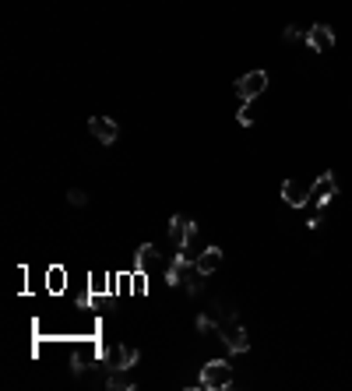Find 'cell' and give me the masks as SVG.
<instances>
[{
	"label": "cell",
	"instance_id": "obj_17",
	"mask_svg": "<svg viewBox=\"0 0 352 391\" xmlns=\"http://www.w3.org/2000/svg\"><path fill=\"white\" fill-rule=\"evenodd\" d=\"M299 39L307 43V32H303L299 25H289V28H285V43H299Z\"/></svg>",
	"mask_w": 352,
	"mask_h": 391
},
{
	"label": "cell",
	"instance_id": "obj_16",
	"mask_svg": "<svg viewBox=\"0 0 352 391\" xmlns=\"http://www.w3.org/2000/svg\"><path fill=\"white\" fill-rule=\"evenodd\" d=\"M46 282H50V290H53V293H60V290H64V272H60V268H53V272L46 275Z\"/></svg>",
	"mask_w": 352,
	"mask_h": 391
},
{
	"label": "cell",
	"instance_id": "obj_6",
	"mask_svg": "<svg viewBox=\"0 0 352 391\" xmlns=\"http://www.w3.org/2000/svg\"><path fill=\"white\" fill-rule=\"evenodd\" d=\"M264 89H268V75L264 71H247V75L236 78V96L243 99V102H254Z\"/></svg>",
	"mask_w": 352,
	"mask_h": 391
},
{
	"label": "cell",
	"instance_id": "obj_10",
	"mask_svg": "<svg viewBox=\"0 0 352 391\" xmlns=\"http://www.w3.org/2000/svg\"><path fill=\"white\" fill-rule=\"evenodd\" d=\"M282 197L289 208H307V197H310V187H303L299 180H285L282 184Z\"/></svg>",
	"mask_w": 352,
	"mask_h": 391
},
{
	"label": "cell",
	"instance_id": "obj_9",
	"mask_svg": "<svg viewBox=\"0 0 352 391\" xmlns=\"http://www.w3.org/2000/svg\"><path fill=\"white\" fill-rule=\"evenodd\" d=\"M88 131H92V138H99L102 145H113V141L120 138V127H116V120H109V116H92V120H88Z\"/></svg>",
	"mask_w": 352,
	"mask_h": 391
},
{
	"label": "cell",
	"instance_id": "obj_7",
	"mask_svg": "<svg viewBox=\"0 0 352 391\" xmlns=\"http://www.w3.org/2000/svg\"><path fill=\"white\" fill-rule=\"evenodd\" d=\"M307 50H314V53H331L335 50V28L331 25H314V28H307Z\"/></svg>",
	"mask_w": 352,
	"mask_h": 391
},
{
	"label": "cell",
	"instance_id": "obj_4",
	"mask_svg": "<svg viewBox=\"0 0 352 391\" xmlns=\"http://www.w3.org/2000/svg\"><path fill=\"white\" fill-rule=\"evenodd\" d=\"M335 194H339V180H335V173H321V177L314 180V187H310L307 204H310V208H328Z\"/></svg>",
	"mask_w": 352,
	"mask_h": 391
},
{
	"label": "cell",
	"instance_id": "obj_12",
	"mask_svg": "<svg viewBox=\"0 0 352 391\" xmlns=\"http://www.w3.org/2000/svg\"><path fill=\"white\" fill-rule=\"evenodd\" d=\"M109 391H134L138 381L131 378V370H106V381H102Z\"/></svg>",
	"mask_w": 352,
	"mask_h": 391
},
{
	"label": "cell",
	"instance_id": "obj_13",
	"mask_svg": "<svg viewBox=\"0 0 352 391\" xmlns=\"http://www.w3.org/2000/svg\"><path fill=\"white\" fill-rule=\"evenodd\" d=\"M163 258H159V247L155 243H141V250H138V258H134V268L138 272H148V268H155Z\"/></svg>",
	"mask_w": 352,
	"mask_h": 391
},
{
	"label": "cell",
	"instance_id": "obj_18",
	"mask_svg": "<svg viewBox=\"0 0 352 391\" xmlns=\"http://www.w3.org/2000/svg\"><path fill=\"white\" fill-rule=\"evenodd\" d=\"M236 120H240L243 127H254V109H251V102H243V109L236 113Z\"/></svg>",
	"mask_w": 352,
	"mask_h": 391
},
{
	"label": "cell",
	"instance_id": "obj_3",
	"mask_svg": "<svg viewBox=\"0 0 352 391\" xmlns=\"http://www.w3.org/2000/svg\"><path fill=\"white\" fill-rule=\"evenodd\" d=\"M138 360H141V353L131 349V346H109V349H102V367L106 370H134Z\"/></svg>",
	"mask_w": 352,
	"mask_h": 391
},
{
	"label": "cell",
	"instance_id": "obj_8",
	"mask_svg": "<svg viewBox=\"0 0 352 391\" xmlns=\"http://www.w3.org/2000/svg\"><path fill=\"white\" fill-rule=\"evenodd\" d=\"M190 272H194L190 254H187V250H176L173 261L166 265V282H170V286H183V282L190 279Z\"/></svg>",
	"mask_w": 352,
	"mask_h": 391
},
{
	"label": "cell",
	"instance_id": "obj_15",
	"mask_svg": "<svg viewBox=\"0 0 352 391\" xmlns=\"http://www.w3.org/2000/svg\"><path fill=\"white\" fill-rule=\"evenodd\" d=\"M67 204H75V208H85V204H88V194H85V191H78V187H71V191H67Z\"/></svg>",
	"mask_w": 352,
	"mask_h": 391
},
{
	"label": "cell",
	"instance_id": "obj_14",
	"mask_svg": "<svg viewBox=\"0 0 352 391\" xmlns=\"http://www.w3.org/2000/svg\"><path fill=\"white\" fill-rule=\"evenodd\" d=\"M194 328H197L201 335H208V331H215V335H219V317H215V314H197Z\"/></svg>",
	"mask_w": 352,
	"mask_h": 391
},
{
	"label": "cell",
	"instance_id": "obj_5",
	"mask_svg": "<svg viewBox=\"0 0 352 391\" xmlns=\"http://www.w3.org/2000/svg\"><path fill=\"white\" fill-rule=\"evenodd\" d=\"M194 236H197V222L194 219H187V215H173L170 219V240H173L176 250H187Z\"/></svg>",
	"mask_w": 352,
	"mask_h": 391
},
{
	"label": "cell",
	"instance_id": "obj_2",
	"mask_svg": "<svg viewBox=\"0 0 352 391\" xmlns=\"http://www.w3.org/2000/svg\"><path fill=\"white\" fill-rule=\"evenodd\" d=\"M197 388H208V391L233 388V367H229V360H208V363L201 367Z\"/></svg>",
	"mask_w": 352,
	"mask_h": 391
},
{
	"label": "cell",
	"instance_id": "obj_1",
	"mask_svg": "<svg viewBox=\"0 0 352 391\" xmlns=\"http://www.w3.org/2000/svg\"><path fill=\"white\" fill-rule=\"evenodd\" d=\"M215 310H219V307H215ZM215 317H219V338L229 346V353H247V349H251V338H247V328L240 324V317H236L229 307H222Z\"/></svg>",
	"mask_w": 352,
	"mask_h": 391
},
{
	"label": "cell",
	"instance_id": "obj_11",
	"mask_svg": "<svg viewBox=\"0 0 352 391\" xmlns=\"http://www.w3.org/2000/svg\"><path fill=\"white\" fill-rule=\"evenodd\" d=\"M219 265H222V250H219V247H204V250L194 258V268H197L204 279H208V275H211Z\"/></svg>",
	"mask_w": 352,
	"mask_h": 391
}]
</instances>
